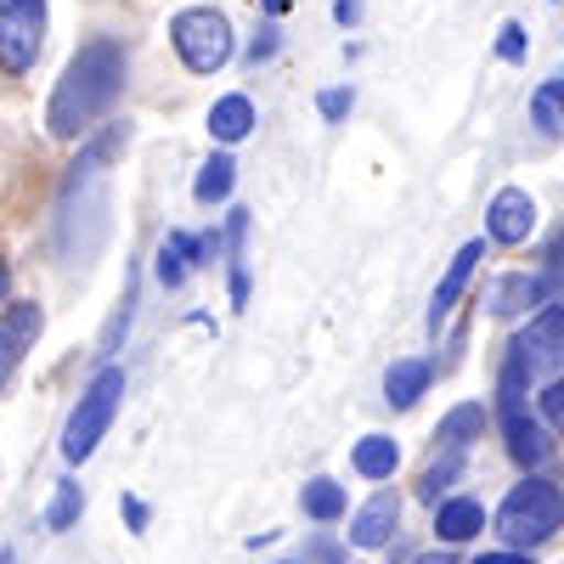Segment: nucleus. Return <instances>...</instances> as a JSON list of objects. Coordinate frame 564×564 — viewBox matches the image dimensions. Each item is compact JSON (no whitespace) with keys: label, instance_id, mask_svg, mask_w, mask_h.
<instances>
[{"label":"nucleus","instance_id":"nucleus-14","mask_svg":"<svg viewBox=\"0 0 564 564\" xmlns=\"http://www.w3.org/2000/svg\"><path fill=\"white\" fill-rule=\"evenodd\" d=\"M475 531H486V508L475 497H452L435 508V536L441 542H468Z\"/></svg>","mask_w":564,"mask_h":564},{"label":"nucleus","instance_id":"nucleus-12","mask_svg":"<svg viewBox=\"0 0 564 564\" xmlns=\"http://www.w3.org/2000/svg\"><path fill=\"white\" fill-rule=\"evenodd\" d=\"M480 254H486V243H463V249H457V260L446 265L441 289H435V305H430V327H441V316H452V305L463 300L468 276H475V265H480Z\"/></svg>","mask_w":564,"mask_h":564},{"label":"nucleus","instance_id":"nucleus-32","mask_svg":"<svg viewBox=\"0 0 564 564\" xmlns=\"http://www.w3.org/2000/svg\"><path fill=\"white\" fill-rule=\"evenodd\" d=\"M7 294H12V265L0 260V305H7Z\"/></svg>","mask_w":564,"mask_h":564},{"label":"nucleus","instance_id":"nucleus-34","mask_svg":"<svg viewBox=\"0 0 564 564\" xmlns=\"http://www.w3.org/2000/svg\"><path fill=\"white\" fill-rule=\"evenodd\" d=\"M558 265H553V276H564V238H558V254H553Z\"/></svg>","mask_w":564,"mask_h":564},{"label":"nucleus","instance_id":"nucleus-37","mask_svg":"<svg viewBox=\"0 0 564 564\" xmlns=\"http://www.w3.org/2000/svg\"><path fill=\"white\" fill-rule=\"evenodd\" d=\"M289 564H300V558H289Z\"/></svg>","mask_w":564,"mask_h":564},{"label":"nucleus","instance_id":"nucleus-9","mask_svg":"<svg viewBox=\"0 0 564 564\" xmlns=\"http://www.w3.org/2000/svg\"><path fill=\"white\" fill-rule=\"evenodd\" d=\"M40 305L34 300H23V305H7V316H0V390H7V379L18 372V361L34 350V339H40Z\"/></svg>","mask_w":564,"mask_h":564},{"label":"nucleus","instance_id":"nucleus-1","mask_svg":"<svg viewBox=\"0 0 564 564\" xmlns=\"http://www.w3.org/2000/svg\"><path fill=\"white\" fill-rule=\"evenodd\" d=\"M124 79H130V52L119 40H85L79 52L68 57L57 90H52V108H45V130L57 141H79L90 135V124L108 119V108L124 97Z\"/></svg>","mask_w":564,"mask_h":564},{"label":"nucleus","instance_id":"nucleus-22","mask_svg":"<svg viewBox=\"0 0 564 564\" xmlns=\"http://www.w3.org/2000/svg\"><path fill=\"white\" fill-rule=\"evenodd\" d=\"M305 513H311V520H339V513H345V491L334 480H311L305 486Z\"/></svg>","mask_w":564,"mask_h":564},{"label":"nucleus","instance_id":"nucleus-36","mask_svg":"<svg viewBox=\"0 0 564 564\" xmlns=\"http://www.w3.org/2000/svg\"><path fill=\"white\" fill-rule=\"evenodd\" d=\"M265 7H271V12H282V7H289V0H265Z\"/></svg>","mask_w":564,"mask_h":564},{"label":"nucleus","instance_id":"nucleus-28","mask_svg":"<svg viewBox=\"0 0 564 564\" xmlns=\"http://www.w3.org/2000/svg\"><path fill=\"white\" fill-rule=\"evenodd\" d=\"M271 52H276V29H260V40L249 45V57H254V63H265Z\"/></svg>","mask_w":564,"mask_h":564},{"label":"nucleus","instance_id":"nucleus-26","mask_svg":"<svg viewBox=\"0 0 564 564\" xmlns=\"http://www.w3.org/2000/svg\"><path fill=\"white\" fill-rule=\"evenodd\" d=\"M497 52H502V63H520V57H525V29H520V23H508L502 40H497Z\"/></svg>","mask_w":564,"mask_h":564},{"label":"nucleus","instance_id":"nucleus-6","mask_svg":"<svg viewBox=\"0 0 564 564\" xmlns=\"http://www.w3.org/2000/svg\"><path fill=\"white\" fill-rule=\"evenodd\" d=\"M502 441H508V457L513 463H525V468H536V463H547L553 457V441H547V430L525 412V372H513L508 361H502Z\"/></svg>","mask_w":564,"mask_h":564},{"label":"nucleus","instance_id":"nucleus-30","mask_svg":"<svg viewBox=\"0 0 564 564\" xmlns=\"http://www.w3.org/2000/svg\"><path fill=\"white\" fill-rule=\"evenodd\" d=\"M334 18L339 23H356L361 18V0H334Z\"/></svg>","mask_w":564,"mask_h":564},{"label":"nucleus","instance_id":"nucleus-18","mask_svg":"<svg viewBox=\"0 0 564 564\" xmlns=\"http://www.w3.org/2000/svg\"><path fill=\"white\" fill-rule=\"evenodd\" d=\"M193 254H204V243H198V238H186V231H175V238L159 249V282H164V289H181V282H186V265H193Z\"/></svg>","mask_w":564,"mask_h":564},{"label":"nucleus","instance_id":"nucleus-19","mask_svg":"<svg viewBox=\"0 0 564 564\" xmlns=\"http://www.w3.org/2000/svg\"><path fill=\"white\" fill-rule=\"evenodd\" d=\"M531 124L542 135H564V79H547L531 97Z\"/></svg>","mask_w":564,"mask_h":564},{"label":"nucleus","instance_id":"nucleus-29","mask_svg":"<svg viewBox=\"0 0 564 564\" xmlns=\"http://www.w3.org/2000/svg\"><path fill=\"white\" fill-rule=\"evenodd\" d=\"M124 520H130V531H141V525H148V502L124 497Z\"/></svg>","mask_w":564,"mask_h":564},{"label":"nucleus","instance_id":"nucleus-31","mask_svg":"<svg viewBox=\"0 0 564 564\" xmlns=\"http://www.w3.org/2000/svg\"><path fill=\"white\" fill-rule=\"evenodd\" d=\"M475 564H531L525 553H486V558H475Z\"/></svg>","mask_w":564,"mask_h":564},{"label":"nucleus","instance_id":"nucleus-10","mask_svg":"<svg viewBox=\"0 0 564 564\" xmlns=\"http://www.w3.org/2000/svg\"><path fill=\"white\" fill-rule=\"evenodd\" d=\"M486 220H491V238L513 249V243H525L531 231H536V198L525 193V186H502V193L491 198V215Z\"/></svg>","mask_w":564,"mask_h":564},{"label":"nucleus","instance_id":"nucleus-16","mask_svg":"<svg viewBox=\"0 0 564 564\" xmlns=\"http://www.w3.org/2000/svg\"><path fill=\"white\" fill-rule=\"evenodd\" d=\"M350 463H356V475H361V480H390V475H395V463H401V452H395L390 435H367V441H356Z\"/></svg>","mask_w":564,"mask_h":564},{"label":"nucleus","instance_id":"nucleus-5","mask_svg":"<svg viewBox=\"0 0 564 564\" xmlns=\"http://www.w3.org/2000/svg\"><path fill=\"white\" fill-rule=\"evenodd\" d=\"M170 40H175L181 63L193 68V74H215V68L231 63V52H238L226 12H215V7H186V12H175V18H170Z\"/></svg>","mask_w":564,"mask_h":564},{"label":"nucleus","instance_id":"nucleus-27","mask_svg":"<svg viewBox=\"0 0 564 564\" xmlns=\"http://www.w3.org/2000/svg\"><path fill=\"white\" fill-rule=\"evenodd\" d=\"M350 113V90H322V119H345Z\"/></svg>","mask_w":564,"mask_h":564},{"label":"nucleus","instance_id":"nucleus-23","mask_svg":"<svg viewBox=\"0 0 564 564\" xmlns=\"http://www.w3.org/2000/svg\"><path fill=\"white\" fill-rule=\"evenodd\" d=\"M79 508H85V491H79L74 480H63L57 497H52V508H45V525H52V531H68V525L79 520Z\"/></svg>","mask_w":564,"mask_h":564},{"label":"nucleus","instance_id":"nucleus-20","mask_svg":"<svg viewBox=\"0 0 564 564\" xmlns=\"http://www.w3.org/2000/svg\"><path fill=\"white\" fill-rule=\"evenodd\" d=\"M231 181H238V164H231L226 153H215L204 170H198V186H193V198L198 204H220L226 193H231Z\"/></svg>","mask_w":564,"mask_h":564},{"label":"nucleus","instance_id":"nucleus-24","mask_svg":"<svg viewBox=\"0 0 564 564\" xmlns=\"http://www.w3.org/2000/svg\"><path fill=\"white\" fill-rule=\"evenodd\" d=\"M457 463H463V452L452 446V457H446V463H435V468H430V475H423V497H430V502H435V497H441V486H446V480L457 475Z\"/></svg>","mask_w":564,"mask_h":564},{"label":"nucleus","instance_id":"nucleus-7","mask_svg":"<svg viewBox=\"0 0 564 564\" xmlns=\"http://www.w3.org/2000/svg\"><path fill=\"white\" fill-rule=\"evenodd\" d=\"M558 361H564V305H547L513 334L508 367L525 372V379H542V372H553Z\"/></svg>","mask_w":564,"mask_h":564},{"label":"nucleus","instance_id":"nucleus-13","mask_svg":"<svg viewBox=\"0 0 564 564\" xmlns=\"http://www.w3.org/2000/svg\"><path fill=\"white\" fill-rule=\"evenodd\" d=\"M395 525H401V502H395V497H372L356 520H350V542H356V547H384V542L395 536Z\"/></svg>","mask_w":564,"mask_h":564},{"label":"nucleus","instance_id":"nucleus-4","mask_svg":"<svg viewBox=\"0 0 564 564\" xmlns=\"http://www.w3.org/2000/svg\"><path fill=\"white\" fill-rule=\"evenodd\" d=\"M119 395H124V367H102L97 379L85 384L68 430H63V457L68 463H85L90 452L102 446V435L113 430V412H119Z\"/></svg>","mask_w":564,"mask_h":564},{"label":"nucleus","instance_id":"nucleus-33","mask_svg":"<svg viewBox=\"0 0 564 564\" xmlns=\"http://www.w3.org/2000/svg\"><path fill=\"white\" fill-rule=\"evenodd\" d=\"M412 564H452L446 553H423V558H412Z\"/></svg>","mask_w":564,"mask_h":564},{"label":"nucleus","instance_id":"nucleus-17","mask_svg":"<svg viewBox=\"0 0 564 564\" xmlns=\"http://www.w3.org/2000/svg\"><path fill=\"white\" fill-rule=\"evenodd\" d=\"M254 130V102L249 97H220L209 108V135L215 141H243Z\"/></svg>","mask_w":564,"mask_h":564},{"label":"nucleus","instance_id":"nucleus-2","mask_svg":"<svg viewBox=\"0 0 564 564\" xmlns=\"http://www.w3.org/2000/svg\"><path fill=\"white\" fill-rule=\"evenodd\" d=\"M113 148H119V130L90 141V148L74 159L68 181H63V198H57V243H63V254L74 243L79 220L90 226V243L108 238V159H113Z\"/></svg>","mask_w":564,"mask_h":564},{"label":"nucleus","instance_id":"nucleus-15","mask_svg":"<svg viewBox=\"0 0 564 564\" xmlns=\"http://www.w3.org/2000/svg\"><path fill=\"white\" fill-rule=\"evenodd\" d=\"M430 379H435L430 361H395V367L384 372V401H390V406H412L423 390H430Z\"/></svg>","mask_w":564,"mask_h":564},{"label":"nucleus","instance_id":"nucleus-11","mask_svg":"<svg viewBox=\"0 0 564 564\" xmlns=\"http://www.w3.org/2000/svg\"><path fill=\"white\" fill-rule=\"evenodd\" d=\"M547 289H553L547 276H531V271H513V276H497L491 289H486V305H491V316H520V311L542 305V300H547Z\"/></svg>","mask_w":564,"mask_h":564},{"label":"nucleus","instance_id":"nucleus-8","mask_svg":"<svg viewBox=\"0 0 564 564\" xmlns=\"http://www.w3.org/2000/svg\"><path fill=\"white\" fill-rule=\"evenodd\" d=\"M45 45V0H0V68L29 74Z\"/></svg>","mask_w":564,"mask_h":564},{"label":"nucleus","instance_id":"nucleus-21","mask_svg":"<svg viewBox=\"0 0 564 564\" xmlns=\"http://www.w3.org/2000/svg\"><path fill=\"white\" fill-rule=\"evenodd\" d=\"M480 430H486V406H475V401L441 417V441H446V446H457V452L468 446V435H480Z\"/></svg>","mask_w":564,"mask_h":564},{"label":"nucleus","instance_id":"nucleus-25","mask_svg":"<svg viewBox=\"0 0 564 564\" xmlns=\"http://www.w3.org/2000/svg\"><path fill=\"white\" fill-rule=\"evenodd\" d=\"M542 417H547L553 430L564 435V379H553V384L542 390Z\"/></svg>","mask_w":564,"mask_h":564},{"label":"nucleus","instance_id":"nucleus-35","mask_svg":"<svg viewBox=\"0 0 564 564\" xmlns=\"http://www.w3.org/2000/svg\"><path fill=\"white\" fill-rule=\"evenodd\" d=\"M0 564H18V553H12V547H7V553H0Z\"/></svg>","mask_w":564,"mask_h":564},{"label":"nucleus","instance_id":"nucleus-3","mask_svg":"<svg viewBox=\"0 0 564 564\" xmlns=\"http://www.w3.org/2000/svg\"><path fill=\"white\" fill-rule=\"evenodd\" d=\"M564 525V491L553 480H525L513 486L508 502L497 508V536L508 547H542Z\"/></svg>","mask_w":564,"mask_h":564}]
</instances>
